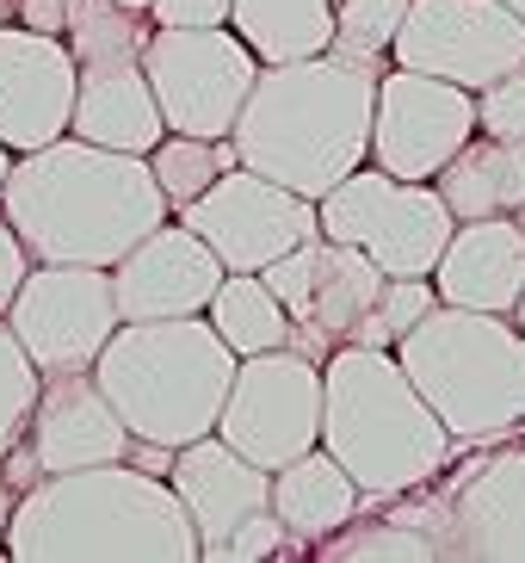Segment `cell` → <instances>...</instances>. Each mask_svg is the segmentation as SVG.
<instances>
[{
  "label": "cell",
  "mask_w": 525,
  "mask_h": 563,
  "mask_svg": "<svg viewBox=\"0 0 525 563\" xmlns=\"http://www.w3.org/2000/svg\"><path fill=\"white\" fill-rule=\"evenodd\" d=\"M118 7H131V13H148V7H155V0H118Z\"/></svg>",
  "instance_id": "74e56055"
},
{
  "label": "cell",
  "mask_w": 525,
  "mask_h": 563,
  "mask_svg": "<svg viewBox=\"0 0 525 563\" xmlns=\"http://www.w3.org/2000/svg\"><path fill=\"white\" fill-rule=\"evenodd\" d=\"M13 19H19V25H32V32L63 37V25H68V0H13Z\"/></svg>",
  "instance_id": "d590c367"
},
{
  "label": "cell",
  "mask_w": 525,
  "mask_h": 563,
  "mask_svg": "<svg viewBox=\"0 0 525 563\" xmlns=\"http://www.w3.org/2000/svg\"><path fill=\"white\" fill-rule=\"evenodd\" d=\"M445 558L525 563V446H501L477 459L439 496Z\"/></svg>",
  "instance_id": "ac0fdd59"
},
{
  "label": "cell",
  "mask_w": 525,
  "mask_h": 563,
  "mask_svg": "<svg viewBox=\"0 0 525 563\" xmlns=\"http://www.w3.org/2000/svg\"><path fill=\"white\" fill-rule=\"evenodd\" d=\"M204 322H211L223 341H230L235 360L247 353H272V347H291V310L272 298V285L260 273H223L216 298L204 303Z\"/></svg>",
  "instance_id": "d4e9b609"
},
{
  "label": "cell",
  "mask_w": 525,
  "mask_h": 563,
  "mask_svg": "<svg viewBox=\"0 0 525 563\" xmlns=\"http://www.w3.org/2000/svg\"><path fill=\"white\" fill-rule=\"evenodd\" d=\"M223 285V261L204 249V235L167 217L112 266V298L124 322H167V316H204Z\"/></svg>",
  "instance_id": "2e32d148"
},
{
  "label": "cell",
  "mask_w": 525,
  "mask_h": 563,
  "mask_svg": "<svg viewBox=\"0 0 525 563\" xmlns=\"http://www.w3.org/2000/svg\"><path fill=\"white\" fill-rule=\"evenodd\" d=\"M25 273H32V254H25V242L13 235V223L0 217V316H7V303H13V291L25 285Z\"/></svg>",
  "instance_id": "e575fe53"
},
{
  "label": "cell",
  "mask_w": 525,
  "mask_h": 563,
  "mask_svg": "<svg viewBox=\"0 0 525 563\" xmlns=\"http://www.w3.org/2000/svg\"><path fill=\"white\" fill-rule=\"evenodd\" d=\"M433 303H439V285L433 279H383L378 303L365 310V322L353 329V341H359V347H395Z\"/></svg>",
  "instance_id": "f546056e"
},
{
  "label": "cell",
  "mask_w": 525,
  "mask_h": 563,
  "mask_svg": "<svg viewBox=\"0 0 525 563\" xmlns=\"http://www.w3.org/2000/svg\"><path fill=\"white\" fill-rule=\"evenodd\" d=\"M216 433L260 471H279L297 452L322 446V360L297 347L247 353L230 378Z\"/></svg>",
  "instance_id": "9c48e42d"
},
{
  "label": "cell",
  "mask_w": 525,
  "mask_h": 563,
  "mask_svg": "<svg viewBox=\"0 0 525 563\" xmlns=\"http://www.w3.org/2000/svg\"><path fill=\"white\" fill-rule=\"evenodd\" d=\"M390 63L477 93L494 75L525 63V19L501 0H409Z\"/></svg>",
  "instance_id": "4fadbf2b"
},
{
  "label": "cell",
  "mask_w": 525,
  "mask_h": 563,
  "mask_svg": "<svg viewBox=\"0 0 525 563\" xmlns=\"http://www.w3.org/2000/svg\"><path fill=\"white\" fill-rule=\"evenodd\" d=\"M7 514H13V489H7V477H0V532H7ZM7 558V551H0Z\"/></svg>",
  "instance_id": "8d00e7d4"
},
{
  "label": "cell",
  "mask_w": 525,
  "mask_h": 563,
  "mask_svg": "<svg viewBox=\"0 0 525 563\" xmlns=\"http://www.w3.org/2000/svg\"><path fill=\"white\" fill-rule=\"evenodd\" d=\"M477 136V93L421 68H383L371 106V167L395 180H433Z\"/></svg>",
  "instance_id": "5bb4252c"
},
{
  "label": "cell",
  "mask_w": 525,
  "mask_h": 563,
  "mask_svg": "<svg viewBox=\"0 0 525 563\" xmlns=\"http://www.w3.org/2000/svg\"><path fill=\"white\" fill-rule=\"evenodd\" d=\"M25 452L37 459V477L87 471V464L131 459V428L118 421L93 372H44L32 421H25Z\"/></svg>",
  "instance_id": "e0dca14e"
},
{
  "label": "cell",
  "mask_w": 525,
  "mask_h": 563,
  "mask_svg": "<svg viewBox=\"0 0 525 563\" xmlns=\"http://www.w3.org/2000/svg\"><path fill=\"white\" fill-rule=\"evenodd\" d=\"M223 167H235V143L230 136H180L167 131L155 150H148V174H155V186H161L167 211H186V205L204 192V186H216V174Z\"/></svg>",
  "instance_id": "4316f807"
},
{
  "label": "cell",
  "mask_w": 525,
  "mask_h": 563,
  "mask_svg": "<svg viewBox=\"0 0 525 563\" xmlns=\"http://www.w3.org/2000/svg\"><path fill=\"white\" fill-rule=\"evenodd\" d=\"M68 136H87L99 150H124L148 155L167 136V118L155 106L143 63H118V68H81L75 81V112H68Z\"/></svg>",
  "instance_id": "44dd1931"
},
{
  "label": "cell",
  "mask_w": 525,
  "mask_h": 563,
  "mask_svg": "<svg viewBox=\"0 0 525 563\" xmlns=\"http://www.w3.org/2000/svg\"><path fill=\"white\" fill-rule=\"evenodd\" d=\"M143 75L155 87L167 131L180 136H230L260 56L247 51L230 25H148Z\"/></svg>",
  "instance_id": "ba28073f"
},
{
  "label": "cell",
  "mask_w": 525,
  "mask_h": 563,
  "mask_svg": "<svg viewBox=\"0 0 525 563\" xmlns=\"http://www.w3.org/2000/svg\"><path fill=\"white\" fill-rule=\"evenodd\" d=\"M148 13H131L118 0H68V25L63 44L75 56V68H118V63H143L148 44Z\"/></svg>",
  "instance_id": "484cf974"
},
{
  "label": "cell",
  "mask_w": 525,
  "mask_h": 563,
  "mask_svg": "<svg viewBox=\"0 0 525 563\" xmlns=\"http://www.w3.org/2000/svg\"><path fill=\"white\" fill-rule=\"evenodd\" d=\"M235 0H155L148 19L155 25H230Z\"/></svg>",
  "instance_id": "836d02e7"
},
{
  "label": "cell",
  "mask_w": 525,
  "mask_h": 563,
  "mask_svg": "<svg viewBox=\"0 0 525 563\" xmlns=\"http://www.w3.org/2000/svg\"><path fill=\"white\" fill-rule=\"evenodd\" d=\"M477 131L525 143V63L507 68V75H494L489 87H477Z\"/></svg>",
  "instance_id": "1f68e13d"
},
{
  "label": "cell",
  "mask_w": 525,
  "mask_h": 563,
  "mask_svg": "<svg viewBox=\"0 0 525 563\" xmlns=\"http://www.w3.org/2000/svg\"><path fill=\"white\" fill-rule=\"evenodd\" d=\"M322 558L328 563H383V558H402V563H439V539H427L421 527H409V520H395V514H383V520H346L340 532H328L322 539Z\"/></svg>",
  "instance_id": "f1b7e54d"
},
{
  "label": "cell",
  "mask_w": 525,
  "mask_h": 563,
  "mask_svg": "<svg viewBox=\"0 0 525 563\" xmlns=\"http://www.w3.org/2000/svg\"><path fill=\"white\" fill-rule=\"evenodd\" d=\"M230 32L260 63H297L322 56L334 37V0H235Z\"/></svg>",
  "instance_id": "cb8c5ba5"
},
{
  "label": "cell",
  "mask_w": 525,
  "mask_h": 563,
  "mask_svg": "<svg viewBox=\"0 0 525 563\" xmlns=\"http://www.w3.org/2000/svg\"><path fill=\"white\" fill-rule=\"evenodd\" d=\"M167 483H174L180 508L192 514V527H198V558H223V539L235 532V520L272 501V471L242 459L223 433L174 446Z\"/></svg>",
  "instance_id": "d6986e66"
},
{
  "label": "cell",
  "mask_w": 525,
  "mask_h": 563,
  "mask_svg": "<svg viewBox=\"0 0 525 563\" xmlns=\"http://www.w3.org/2000/svg\"><path fill=\"white\" fill-rule=\"evenodd\" d=\"M513 322H520V329H525V291H520V303H513Z\"/></svg>",
  "instance_id": "ab89813d"
},
{
  "label": "cell",
  "mask_w": 525,
  "mask_h": 563,
  "mask_svg": "<svg viewBox=\"0 0 525 563\" xmlns=\"http://www.w3.org/2000/svg\"><path fill=\"white\" fill-rule=\"evenodd\" d=\"M371 106H378V75L328 51L297 63H260L230 131L235 162L303 199H322L353 167L371 162Z\"/></svg>",
  "instance_id": "3957f363"
},
{
  "label": "cell",
  "mask_w": 525,
  "mask_h": 563,
  "mask_svg": "<svg viewBox=\"0 0 525 563\" xmlns=\"http://www.w3.org/2000/svg\"><path fill=\"white\" fill-rule=\"evenodd\" d=\"M501 7H513V13H520V19H525V0H501Z\"/></svg>",
  "instance_id": "b9f144b4"
},
{
  "label": "cell",
  "mask_w": 525,
  "mask_h": 563,
  "mask_svg": "<svg viewBox=\"0 0 525 563\" xmlns=\"http://www.w3.org/2000/svg\"><path fill=\"white\" fill-rule=\"evenodd\" d=\"M445 211L470 223V217H513L525 205V143L513 136H470L451 162L433 174Z\"/></svg>",
  "instance_id": "603a6c76"
},
{
  "label": "cell",
  "mask_w": 525,
  "mask_h": 563,
  "mask_svg": "<svg viewBox=\"0 0 525 563\" xmlns=\"http://www.w3.org/2000/svg\"><path fill=\"white\" fill-rule=\"evenodd\" d=\"M0 217L13 223L32 261L118 266L174 211L148 174V155L99 150L87 136H56L44 150L13 155L0 180Z\"/></svg>",
  "instance_id": "6da1fadb"
},
{
  "label": "cell",
  "mask_w": 525,
  "mask_h": 563,
  "mask_svg": "<svg viewBox=\"0 0 525 563\" xmlns=\"http://www.w3.org/2000/svg\"><path fill=\"white\" fill-rule=\"evenodd\" d=\"M7 167H13V150H7V143H0V180H7Z\"/></svg>",
  "instance_id": "f35d334b"
},
{
  "label": "cell",
  "mask_w": 525,
  "mask_h": 563,
  "mask_svg": "<svg viewBox=\"0 0 525 563\" xmlns=\"http://www.w3.org/2000/svg\"><path fill=\"white\" fill-rule=\"evenodd\" d=\"M235 365L242 360L204 316H167V322H118L93 360V384L131 428V440L186 446L216 433Z\"/></svg>",
  "instance_id": "5b68a950"
},
{
  "label": "cell",
  "mask_w": 525,
  "mask_h": 563,
  "mask_svg": "<svg viewBox=\"0 0 525 563\" xmlns=\"http://www.w3.org/2000/svg\"><path fill=\"white\" fill-rule=\"evenodd\" d=\"M7 19H13V0H0V25H7Z\"/></svg>",
  "instance_id": "60d3db41"
},
{
  "label": "cell",
  "mask_w": 525,
  "mask_h": 563,
  "mask_svg": "<svg viewBox=\"0 0 525 563\" xmlns=\"http://www.w3.org/2000/svg\"><path fill=\"white\" fill-rule=\"evenodd\" d=\"M0 551L13 563H198V527L167 477L112 459L19 489Z\"/></svg>",
  "instance_id": "7a4b0ae2"
},
{
  "label": "cell",
  "mask_w": 525,
  "mask_h": 563,
  "mask_svg": "<svg viewBox=\"0 0 525 563\" xmlns=\"http://www.w3.org/2000/svg\"><path fill=\"white\" fill-rule=\"evenodd\" d=\"M180 223L192 235H204V249L223 261V273H260L279 254H291L297 242L322 235L315 223V199L291 192V186L266 180L254 167H223L216 186H204L192 205L180 211Z\"/></svg>",
  "instance_id": "7c38bea8"
},
{
  "label": "cell",
  "mask_w": 525,
  "mask_h": 563,
  "mask_svg": "<svg viewBox=\"0 0 525 563\" xmlns=\"http://www.w3.org/2000/svg\"><path fill=\"white\" fill-rule=\"evenodd\" d=\"M513 217H520V230H525V205H520V211H513Z\"/></svg>",
  "instance_id": "7bdbcfd3"
},
{
  "label": "cell",
  "mask_w": 525,
  "mask_h": 563,
  "mask_svg": "<svg viewBox=\"0 0 525 563\" xmlns=\"http://www.w3.org/2000/svg\"><path fill=\"white\" fill-rule=\"evenodd\" d=\"M260 279L272 285V298L291 310V347L310 360H328L340 341H353V329L365 322V310L378 303L383 273L371 254H359L353 242H328L310 235L291 254H279L272 266H260Z\"/></svg>",
  "instance_id": "8fae6325"
},
{
  "label": "cell",
  "mask_w": 525,
  "mask_h": 563,
  "mask_svg": "<svg viewBox=\"0 0 525 563\" xmlns=\"http://www.w3.org/2000/svg\"><path fill=\"white\" fill-rule=\"evenodd\" d=\"M322 446L359 483L365 501L414 496L451 459V433L402 372L395 347H340L322 360Z\"/></svg>",
  "instance_id": "277c9868"
},
{
  "label": "cell",
  "mask_w": 525,
  "mask_h": 563,
  "mask_svg": "<svg viewBox=\"0 0 525 563\" xmlns=\"http://www.w3.org/2000/svg\"><path fill=\"white\" fill-rule=\"evenodd\" d=\"M124 322L112 298V266L32 261L25 285L7 303V329L37 372H93L99 347Z\"/></svg>",
  "instance_id": "30bf717a"
},
{
  "label": "cell",
  "mask_w": 525,
  "mask_h": 563,
  "mask_svg": "<svg viewBox=\"0 0 525 563\" xmlns=\"http://www.w3.org/2000/svg\"><path fill=\"white\" fill-rule=\"evenodd\" d=\"M433 285H439V303L513 316V303L525 291L520 217H470V223H458L439 254V266H433Z\"/></svg>",
  "instance_id": "ffe728a7"
},
{
  "label": "cell",
  "mask_w": 525,
  "mask_h": 563,
  "mask_svg": "<svg viewBox=\"0 0 525 563\" xmlns=\"http://www.w3.org/2000/svg\"><path fill=\"white\" fill-rule=\"evenodd\" d=\"M284 551H297V539L284 532V520L272 514V501L254 508V514H242L235 532L223 539V558L230 563H260V558H284Z\"/></svg>",
  "instance_id": "d6a6232c"
},
{
  "label": "cell",
  "mask_w": 525,
  "mask_h": 563,
  "mask_svg": "<svg viewBox=\"0 0 525 563\" xmlns=\"http://www.w3.org/2000/svg\"><path fill=\"white\" fill-rule=\"evenodd\" d=\"M315 223L328 242H353L390 279H433L458 217L445 211L433 180H395L383 167H353L315 199Z\"/></svg>",
  "instance_id": "52a82bcc"
},
{
  "label": "cell",
  "mask_w": 525,
  "mask_h": 563,
  "mask_svg": "<svg viewBox=\"0 0 525 563\" xmlns=\"http://www.w3.org/2000/svg\"><path fill=\"white\" fill-rule=\"evenodd\" d=\"M37 384H44V372L25 360L19 334L7 329V316H0V459H7L19 440H25V421H32Z\"/></svg>",
  "instance_id": "4dcf8cb0"
},
{
  "label": "cell",
  "mask_w": 525,
  "mask_h": 563,
  "mask_svg": "<svg viewBox=\"0 0 525 563\" xmlns=\"http://www.w3.org/2000/svg\"><path fill=\"white\" fill-rule=\"evenodd\" d=\"M402 13H409V0H334L328 56L383 75V68H390V44H395V32H402Z\"/></svg>",
  "instance_id": "83f0119b"
},
{
  "label": "cell",
  "mask_w": 525,
  "mask_h": 563,
  "mask_svg": "<svg viewBox=\"0 0 525 563\" xmlns=\"http://www.w3.org/2000/svg\"><path fill=\"white\" fill-rule=\"evenodd\" d=\"M365 508L359 483L340 471V459H334L328 446H310L297 452L291 464H279L272 471V514L284 520V532L291 539H328V532H340L353 514Z\"/></svg>",
  "instance_id": "7402d4cb"
},
{
  "label": "cell",
  "mask_w": 525,
  "mask_h": 563,
  "mask_svg": "<svg viewBox=\"0 0 525 563\" xmlns=\"http://www.w3.org/2000/svg\"><path fill=\"white\" fill-rule=\"evenodd\" d=\"M75 81H81V68H75L63 37L7 19L0 25V143L25 155L68 136Z\"/></svg>",
  "instance_id": "9a60e30c"
},
{
  "label": "cell",
  "mask_w": 525,
  "mask_h": 563,
  "mask_svg": "<svg viewBox=\"0 0 525 563\" xmlns=\"http://www.w3.org/2000/svg\"><path fill=\"white\" fill-rule=\"evenodd\" d=\"M395 360L458 446L525 428V329L513 316L433 303L395 341Z\"/></svg>",
  "instance_id": "8992f818"
}]
</instances>
